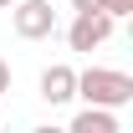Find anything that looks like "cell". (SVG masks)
Segmentation results:
<instances>
[{"mask_svg": "<svg viewBox=\"0 0 133 133\" xmlns=\"http://www.w3.org/2000/svg\"><path fill=\"white\" fill-rule=\"evenodd\" d=\"M102 10H108L113 21H128L133 16V0H102Z\"/></svg>", "mask_w": 133, "mask_h": 133, "instance_id": "6", "label": "cell"}, {"mask_svg": "<svg viewBox=\"0 0 133 133\" xmlns=\"http://www.w3.org/2000/svg\"><path fill=\"white\" fill-rule=\"evenodd\" d=\"M10 5H16V0H0V10H10Z\"/></svg>", "mask_w": 133, "mask_h": 133, "instance_id": "9", "label": "cell"}, {"mask_svg": "<svg viewBox=\"0 0 133 133\" xmlns=\"http://www.w3.org/2000/svg\"><path fill=\"white\" fill-rule=\"evenodd\" d=\"M72 10H102V0H72Z\"/></svg>", "mask_w": 133, "mask_h": 133, "instance_id": "8", "label": "cell"}, {"mask_svg": "<svg viewBox=\"0 0 133 133\" xmlns=\"http://www.w3.org/2000/svg\"><path fill=\"white\" fill-rule=\"evenodd\" d=\"M5 92H10V62L0 56V97H5Z\"/></svg>", "mask_w": 133, "mask_h": 133, "instance_id": "7", "label": "cell"}, {"mask_svg": "<svg viewBox=\"0 0 133 133\" xmlns=\"http://www.w3.org/2000/svg\"><path fill=\"white\" fill-rule=\"evenodd\" d=\"M10 21H16L21 41H46V36H56V10H51V0H16V5H10Z\"/></svg>", "mask_w": 133, "mask_h": 133, "instance_id": "2", "label": "cell"}, {"mask_svg": "<svg viewBox=\"0 0 133 133\" xmlns=\"http://www.w3.org/2000/svg\"><path fill=\"white\" fill-rule=\"evenodd\" d=\"M77 97L97 102V108H123V102H133V77L113 72V66H87V72H77Z\"/></svg>", "mask_w": 133, "mask_h": 133, "instance_id": "1", "label": "cell"}, {"mask_svg": "<svg viewBox=\"0 0 133 133\" xmlns=\"http://www.w3.org/2000/svg\"><path fill=\"white\" fill-rule=\"evenodd\" d=\"M72 133H118V113H113V108H97V102H87L82 113L72 118Z\"/></svg>", "mask_w": 133, "mask_h": 133, "instance_id": "5", "label": "cell"}, {"mask_svg": "<svg viewBox=\"0 0 133 133\" xmlns=\"http://www.w3.org/2000/svg\"><path fill=\"white\" fill-rule=\"evenodd\" d=\"M41 97H46L51 108L72 102V97H77V66H66V62H51L46 72H41Z\"/></svg>", "mask_w": 133, "mask_h": 133, "instance_id": "4", "label": "cell"}, {"mask_svg": "<svg viewBox=\"0 0 133 133\" xmlns=\"http://www.w3.org/2000/svg\"><path fill=\"white\" fill-rule=\"evenodd\" d=\"M118 21L108 16V10H77L72 16V26H66V46L72 51H97L108 36H113Z\"/></svg>", "mask_w": 133, "mask_h": 133, "instance_id": "3", "label": "cell"}]
</instances>
